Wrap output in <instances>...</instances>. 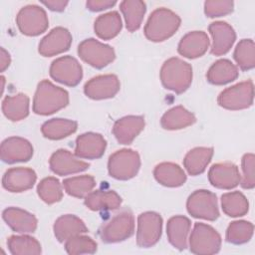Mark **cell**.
Masks as SVG:
<instances>
[{
    "mask_svg": "<svg viewBox=\"0 0 255 255\" xmlns=\"http://www.w3.org/2000/svg\"><path fill=\"white\" fill-rule=\"evenodd\" d=\"M196 121L195 116L182 106L171 108L163 114L160 125L164 129L175 130L181 129L193 125Z\"/></svg>",
    "mask_w": 255,
    "mask_h": 255,
    "instance_id": "f546056e",
    "label": "cell"
},
{
    "mask_svg": "<svg viewBox=\"0 0 255 255\" xmlns=\"http://www.w3.org/2000/svg\"><path fill=\"white\" fill-rule=\"evenodd\" d=\"M254 162L255 156L253 153H246L242 157V177L240 178L241 186L245 189H252L255 186L254 176Z\"/></svg>",
    "mask_w": 255,
    "mask_h": 255,
    "instance_id": "b9f144b4",
    "label": "cell"
},
{
    "mask_svg": "<svg viewBox=\"0 0 255 255\" xmlns=\"http://www.w3.org/2000/svg\"><path fill=\"white\" fill-rule=\"evenodd\" d=\"M234 60L242 71H248L255 67V46L252 39H242L233 53Z\"/></svg>",
    "mask_w": 255,
    "mask_h": 255,
    "instance_id": "74e56055",
    "label": "cell"
},
{
    "mask_svg": "<svg viewBox=\"0 0 255 255\" xmlns=\"http://www.w3.org/2000/svg\"><path fill=\"white\" fill-rule=\"evenodd\" d=\"M212 37V45L210 52L215 56L226 54L235 42L236 34L234 29L226 22H213L208 27Z\"/></svg>",
    "mask_w": 255,
    "mask_h": 255,
    "instance_id": "ac0fdd59",
    "label": "cell"
},
{
    "mask_svg": "<svg viewBox=\"0 0 255 255\" xmlns=\"http://www.w3.org/2000/svg\"><path fill=\"white\" fill-rule=\"evenodd\" d=\"M213 155L212 147H194L184 156L183 165L190 175L201 174L207 167Z\"/></svg>",
    "mask_w": 255,
    "mask_h": 255,
    "instance_id": "f1b7e54d",
    "label": "cell"
},
{
    "mask_svg": "<svg viewBox=\"0 0 255 255\" xmlns=\"http://www.w3.org/2000/svg\"><path fill=\"white\" fill-rule=\"evenodd\" d=\"M20 32L27 36H38L45 32L49 26L47 14L38 5H27L20 9L16 17Z\"/></svg>",
    "mask_w": 255,
    "mask_h": 255,
    "instance_id": "30bf717a",
    "label": "cell"
},
{
    "mask_svg": "<svg viewBox=\"0 0 255 255\" xmlns=\"http://www.w3.org/2000/svg\"><path fill=\"white\" fill-rule=\"evenodd\" d=\"M221 236L210 225L197 222L189 237V249L198 255L215 254L220 250Z\"/></svg>",
    "mask_w": 255,
    "mask_h": 255,
    "instance_id": "8992f818",
    "label": "cell"
},
{
    "mask_svg": "<svg viewBox=\"0 0 255 255\" xmlns=\"http://www.w3.org/2000/svg\"><path fill=\"white\" fill-rule=\"evenodd\" d=\"M41 3L44 4L46 7H48L52 11L61 12L65 10L69 2L67 0H43L41 1Z\"/></svg>",
    "mask_w": 255,
    "mask_h": 255,
    "instance_id": "f6af8a7d",
    "label": "cell"
},
{
    "mask_svg": "<svg viewBox=\"0 0 255 255\" xmlns=\"http://www.w3.org/2000/svg\"><path fill=\"white\" fill-rule=\"evenodd\" d=\"M78 124L67 119H52L42 125V134L49 139H62L77 130Z\"/></svg>",
    "mask_w": 255,
    "mask_h": 255,
    "instance_id": "836d02e7",
    "label": "cell"
},
{
    "mask_svg": "<svg viewBox=\"0 0 255 255\" xmlns=\"http://www.w3.org/2000/svg\"><path fill=\"white\" fill-rule=\"evenodd\" d=\"M65 249L68 254H94L97 251V243L89 236L82 234L71 237L65 242Z\"/></svg>",
    "mask_w": 255,
    "mask_h": 255,
    "instance_id": "60d3db41",
    "label": "cell"
},
{
    "mask_svg": "<svg viewBox=\"0 0 255 255\" xmlns=\"http://www.w3.org/2000/svg\"><path fill=\"white\" fill-rule=\"evenodd\" d=\"M134 231V218L130 211H122L106 221L99 229L105 243H117L129 238Z\"/></svg>",
    "mask_w": 255,
    "mask_h": 255,
    "instance_id": "277c9868",
    "label": "cell"
},
{
    "mask_svg": "<svg viewBox=\"0 0 255 255\" xmlns=\"http://www.w3.org/2000/svg\"><path fill=\"white\" fill-rule=\"evenodd\" d=\"M78 54L83 61L97 69L108 66L116 58L115 51L110 45L101 43L94 38L81 42L78 46Z\"/></svg>",
    "mask_w": 255,
    "mask_h": 255,
    "instance_id": "9c48e42d",
    "label": "cell"
},
{
    "mask_svg": "<svg viewBox=\"0 0 255 255\" xmlns=\"http://www.w3.org/2000/svg\"><path fill=\"white\" fill-rule=\"evenodd\" d=\"M254 226L251 222L239 220L231 222L226 230V241L232 244H243L248 242L253 235Z\"/></svg>",
    "mask_w": 255,
    "mask_h": 255,
    "instance_id": "ab89813d",
    "label": "cell"
},
{
    "mask_svg": "<svg viewBox=\"0 0 255 255\" xmlns=\"http://www.w3.org/2000/svg\"><path fill=\"white\" fill-rule=\"evenodd\" d=\"M238 167L231 162H219L213 164L208 171L210 183L220 189H231L240 182Z\"/></svg>",
    "mask_w": 255,
    "mask_h": 255,
    "instance_id": "e0dca14e",
    "label": "cell"
},
{
    "mask_svg": "<svg viewBox=\"0 0 255 255\" xmlns=\"http://www.w3.org/2000/svg\"><path fill=\"white\" fill-rule=\"evenodd\" d=\"M107 141L102 134L97 132H85L76 139L75 154L81 158H100L106 149Z\"/></svg>",
    "mask_w": 255,
    "mask_h": 255,
    "instance_id": "d6986e66",
    "label": "cell"
},
{
    "mask_svg": "<svg viewBox=\"0 0 255 255\" xmlns=\"http://www.w3.org/2000/svg\"><path fill=\"white\" fill-rule=\"evenodd\" d=\"M68 104L69 94L66 90L55 86L48 80H43L38 84L33 100L35 114L48 116L65 108Z\"/></svg>",
    "mask_w": 255,
    "mask_h": 255,
    "instance_id": "6da1fadb",
    "label": "cell"
},
{
    "mask_svg": "<svg viewBox=\"0 0 255 255\" xmlns=\"http://www.w3.org/2000/svg\"><path fill=\"white\" fill-rule=\"evenodd\" d=\"M39 197L47 204L59 202L63 197V190L60 181L53 176L46 177L40 181L37 187Z\"/></svg>",
    "mask_w": 255,
    "mask_h": 255,
    "instance_id": "f35d334b",
    "label": "cell"
},
{
    "mask_svg": "<svg viewBox=\"0 0 255 255\" xmlns=\"http://www.w3.org/2000/svg\"><path fill=\"white\" fill-rule=\"evenodd\" d=\"M209 38L203 31H192L184 35L179 44L178 53L188 59H195L202 56L208 49Z\"/></svg>",
    "mask_w": 255,
    "mask_h": 255,
    "instance_id": "603a6c76",
    "label": "cell"
},
{
    "mask_svg": "<svg viewBox=\"0 0 255 255\" xmlns=\"http://www.w3.org/2000/svg\"><path fill=\"white\" fill-rule=\"evenodd\" d=\"M2 218L12 230L19 233H31L37 228V218L18 207H8L3 210Z\"/></svg>",
    "mask_w": 255,
    "mask_h": 255,
    "instance_id": "7402d4cb",
    "label": "cell"
},
{
    "mask_svg": "<svg viewBox=\"0 0 255 255\" xmlns=\"http://www.w3.org/2000/svg\"><path fill=\"white\" fill-rule=\"evenodd\" d=\"M120 91V81L116 75H100L89 80L84 86L85 95L93 100L113 98Z\"/></svg>",
    "mask_w": 255,
    "mask_h": 255,
    "instance_id": "4fadbf2b",
    "label": "cell"
},
{
    "mask_svg": "<svg viewBox=\"0 0 255 255\" xmlns=\"http://www.w3.org/2000/svg\"><path fill=\"white\" fill-rule=\"evenodd\" d=\"M120 7L125 17L127 29L129 32L136 31L140 27L145 14V3L140 0H125L121 2Z\"/></svg>",
    "mask_w": 255,
    "mask_h": 255,
    "instance_id": "d6a6232c",
    "label": "cell"
},
{
    "mask_svg": "<svg viewBox=\"0 0 255 255\" xmlns=\"http://www.w3.org/2000/svg\"><path fill=\"white\" fill-rule=\"evenodd\" d=\"M72 44V35L64 27L52 29L39 43V53L44 57H52L69 50Z\"/></svg>",
    "mask_w": 255,
    "mask_h": 255,
    "instance_id": "5bb4252c",
    "label": "cell"
},
{
    "mask_svg": "<svg viewBox=\"0 0 255 255\" xmlns=\"http://www.w3.org/2000/svg\"><path fill=\"white\" fill-rule=\"evenodd\" d=\"M191 222L183 215H176L167 221L166 234L169 243L178 250L187 247V239L190 231Z\"/></svg>",
    "mask_w": 255,
    "mask_h": 255,
    "instance_id": "cb8c5ba5",
    "label": "cell"
},
{
    "mask_svg": "<svg viewBox=\"0 0 255 255\" xmlns=\"http://www.w3.org/2000/svg\"><path fill=\"white\" fill-rule=\"evenodd\" d=\"M162 230V218L153 211H146L138 215L136 244L141 248H148L155 245Z\"/></svg>",
    "mask_w": 255,
    "mask_h": 255,
    "instance_id": "8fae6325",
    "label": "cell"
},
{
    "mask_svg": "<svg viewBox=\"0 0 255 255\" xmlns=\"http://www.w3.org/2000/svg\"><path fill=\"white\" fill-rule=\"evenodd\" d=\"M140 167L139 154L128 148L114 152L108 161L109 174L119 180H128L136 175Z\"/></svg>",
    "mask_w": 255,
    "mask_h": 255,
    "instance_id": "5b68a950",
    "label": "cell"
},
{
    "mask_svg": "<svg viewBox=\"0 0 255 255\" xmlns=\"http://www.w3.org/2000/svg\"><path fill=\"white\" fill-rule=\"evenodd\" d=\"M36 172L27 167L8 169L2 178L3 187L10 192H23L33 187L36 182Z\"/></svg>",
    "mask_w": 255,
    "mask_h": 255,
    "instance_id": "ffe728a7",
    "label": "cell"
},
{
    "mask_svg": "<svg viewBox=\"0 0 255 255\" xmlns=\"http://www.w3.org/2000/svg\"><path fill=\"white\" fill-rule=\"evenodd\" d=\"M94 29L99 38L110 40L115 38L122 30V19L117 11L100 15L94 24Z\"/></svg>",
    "mask_w": 255,
    "mask_h": 255,
    "instance_id": "1f68e13d",
    "label": "cell"
},
{
    "mask_svg": "<svg viewBox=\"0 0 255 255\" xmlns=\"http://www.w3.org/2000/svg\"><path fill=\"white\" fill-rule=\"evenodd\" d=\"M144 128L142 116H127L118 120L113 127V133L122 144H129Z\"/></svg>",
    "mask_w": 255,
    "mask_h": 255,
    "instance_id": "44dd1931",
    "label": "cell"
},
{
    "mask_svg": "<svg viewBox=\"0 0 255 255\" xmlns=\"http://www.w3.org/2000/svg\"><path fill=\"white\" fill-rule=\"evenodd\" d=\"M116 4V1L114 0H89L86 3V6L89 10L97 12L102 11L108 8L113 7Z\"/></svg>",
    "mask_w": 255,
    "mask_h": 255,
    "instance_id": "ee69618b",
    "label": "cell"
},
{
    "mask_svg": "<svg viewBox=\"0 0 255 255\" xmlns=\"http://www.w3.org/2000/svg\"><path fill=\"white\" fill-rule=\"evenodd\" d=\"M50 76L56 82L69 87H75L83 78V69L74 57L63 56L52 62Z\"/></svg>",
    "mask_w": 255,
    "mask_h": 255,
    "instance_id": "7c38bea8",
    "label": "cell"
},
{
    "mask_svg": "<svg viewBox=\"0 0 255 255\" xmlns=\"http://www.w3.org/2000/svg\"><path fill=\"white\" fill-rule=\"evenodd\" d=\"M223 212L231 217L243 216L248 212L249 203L243 193L239 191L227 192L221 196Z\"/></svg>",
    "mask_w": 255,
    "mask_h": 255,
    "instance_id": "e575fe53",
    "label": "cell"
},
{
    "mask_svg": "<svg viewBox=\"0 0 255 255\" xmlns=\"http://www.w3.org/2000/svg\"><path fill=\"white\" fill-rule=\"evenodd\" d=\"M238 77L237 67L227 59H220L213 63L208 69L206 78L210 84L213 85H225Z\"/></svg>",
    "mask_w": 255,
    "mask_h": 255,
    "instance_id": "83f0119b",
    "label": "cell"
},
{
    "mask_svg": "<svg viewBox=\"0 0 255 255\" xmlns=\"http://www.w3.org/2000/svg\"><path fill=\"white\" fill-rule=\"evenodd\" d=\"M0 155L6 163L28 161L33 156V146L23 137L11 136L2 141Z\"/></svg>",
    "mask_w": 255,
    "mask_h": 255,
    "instance_id": "9a60e30c",
    "label": "cell"
},
{
    "mask_svg": "<svg viewBox=\"0 0 255 255\" xmlns=\"http://www.w3.org/2000/svg\"><path fill=\"white\" fill-rule=\"evenodd\" d=\"M154 178L158 183L167 187H178L186 181L183 169L173 162H161L154 167Z\"/></svg>",
    "mask_w": 255,
    "mask_h": 255,
    "instance_id": "4316f807",
    "label": "cell"
},
{
    "mask_svg": "<svg viewBox=\"0 0 255 255\" xmlns=\"http://www.w3.org/2000/svg\"><path fill=\"white\" fill-rule=\"evenodd\" d=\"M186 208L195 218L214 221L219 217L217 197L209 190L198 189L192 192L186 201Z\"/></svg>",
    "mask_w": 255,
    "mask_h": 255,
    "instance_id": "ba28073f",
    "label": "cell"
},
{
    "mask_svg": "<svg viewBox=\"0 0 255 255\" xmlns=\"http://www.w3.org/2000/svg\"><path fill=\"white\" fill-rule=\"evenodd\" d=\"M53 229L56 238L60 242H66L71 237L88 232V227L84 221L72 214L60 216L55 221Z\"/></svg>",
    "mask_w": 255,
    "mask_h": 255,
    "instance_id": "d4e9b609",
    "label": "cell"
},
{
    "mask_svg": "<svg viewBox=\"0 0 255 255\" xmlns=\"http://www.w3.org/2000/svg\"><path fill=\"white\" fill-rule=\"evenodd\" d=\"M234 3L233 1H205L204 3V13L207 17L214 18L227 15L233 11Z\"/></svg>",
    "mask_w": 255,
    "mask_h": 255,
    "instance_id": "7bdbcfd3",
    "label": "cell"
},
{
    "mask_svg": "<svg viewBox=\"0 0 255 255\" xmlns=\"http://www.w3.org/2000/svg\"><path fill=\"white\" fill-rule=\"evenodd\" d=\"M180 18L167 8L155 9L144 26V36L152 42H162L170 38L180 26Z\"/></svg>",
    "mask_w": 255,
    "mask_h": 255,
    "instance_id": "7a4b0ae2",
    "label": "cell"
},
{
    "mask_svg": "<svg viewBox=\"0 0 255 255\" xmlns=\"http://www.w3.org/2000/svg\"><path fill=\"white\" fill-rule=\"evenodd\" d=\"M254 86L252 81H245L222 91L218 98V105L226 110L238 111L252 106Z\"/></svg>",
    "mask_w": 255,
    "mask_h": 255,
    "instance_id": "52a82bcc",
    "label": "cell"
},
{
    "mask_svg": "<svg viewBox=\"0 0 255 255\" xmlns=\"http://www.w3.org/2000/svg\"><path fill=\"white\" fill-rule=\"evenodd\" d=\"M65 191L74 197H86L96 186L95 178L91 175H80L67 178L63 181Z\"/></svg>",
    "mask_w": 255,
    "mask_h": 255,
    "instance_id": "8d00e7d4",
    "label": "cell"
},
{
    "mask_svg": "<svg viewBox=\"0 0 255 255\" xmlns=\"http://www.w3.org/2000/svg\"><path fill=\"white\" fill-rule=\"evenodd\" d=\"M160 81L165 89L181 94L192 82V68L183 60L172 57L163 63L160 69Z\"/></svg>",
    "mask_w": 255,
    "mask_h": 255,
    "instance_id": "3957f363",
    "label": "cell"
},
{
    "mask_svg": "<svg viewBox=\"0 0 255 255\" xmlns=\"http://www.w3.org/2000/svg\"><path fill=\"white\" fill-rule=\"evenodd\" d=\"M49 165L54 173L62 176L84 171L90 166L88 162L80 160L67 149L55 151L50 157Z\"/></svg>",
    "mask_w": 255,
    "mask_h": 255,
    "instance_id": "2e32d148",
    "label": "cell"
},
{
    "mask_svg": "<svg viewBox=\"0 0 255 255\" xmlns=\"http://www.w3.org/2000/svg\"><path fill=\"white\" fill-rule=\"evenodd\" d=\"M7 245L13 255H37L42 252L39 241L28 235L10 236Z\"/></svg>",
    "mask_w": 255,
    "mask_h": 255,
    "instance_id": "d590c367",
    "label": "cell"
},
{
    "mask_svg": "<svg viewBox=\"0 0 255 255\" xmlns=\"http://www.w3.org/2000/svg\"><path fill=\"white\" fill-rule=\"evenodd\" d=\"M122 204L121 196L114 190L91 191L85 197V205L93 211H110Z\"/></svg>",
    "mask_w": 255,
    "mask_h": 255,
    "instance_id": "484cf974",
    "label": "cell"
},
{
    "mask_svg": "<svg viewBox=\"0 0 255 255\" xmlns=\"http://www.w3.org/2000/svg\"><path fill=\"white\" fill-rule=\"evenodd\" d=\"M11 58L9 53L4 49L0 48V71L4 72L10 65Z\"/></svg>",
    "mask_w": 255,
    "mask_h": 255,
    "instance_id": "bcb514c9",
    "label": "cell"
},
{
    "mask_svg": "<svg viewBox=\"0 0 255 255\" xmlns=\"http://www.w3.org/2000/svg\"><path fill=\"white\" fill-rule=\"evenodd\" d=\"M2 112L4 116L12 122H18L25 119L29 114L28 96L19 93L5 97L2 102Z\"/></svg>",
    "mask_w": 255,
    "mask_h": 255,
    "instance_id": "4dcf8cb0",
    "label": "cell"
}]
</instances>
